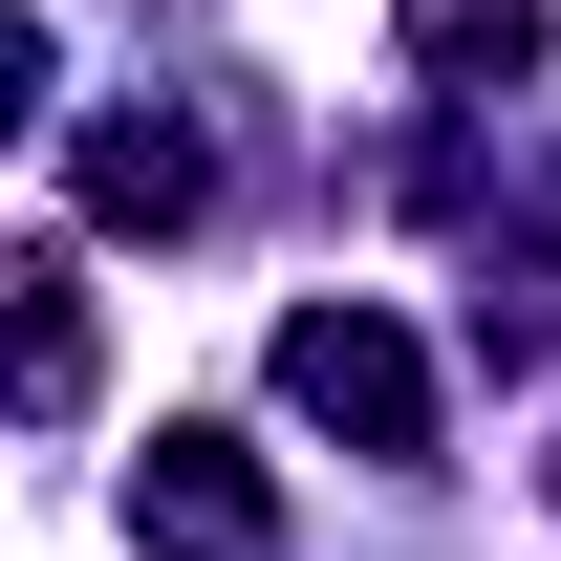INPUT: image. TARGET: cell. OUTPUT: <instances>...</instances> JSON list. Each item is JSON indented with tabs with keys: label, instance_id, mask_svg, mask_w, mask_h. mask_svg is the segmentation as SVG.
<instances>
[{
	"label": "cell",
	"instance_id": "obj_1",
	"mask_svg": "<svg viewBox=\"0 0 561 561\" xmlns=\"http://www.w3.org/2000/svg\"><path fill=\"white\" fill-rule=\"evenodd\" d=\"M280 411L346 432V454H432V367H411L389 302H302V324H280Z\"/></svg>",
	"mask_w": 561,
	"mask_h": 561
},
{
	"label": "cell",
	"instance_id": "obj_2",
	"mask_svg": "<svg viewBox=\"0 0 561 561\" xmlns=\"http://www.w3.org/2000/svg\"><path fill=\"white\" fill-rule=\"evenodd\" d=\"M130 540H151V561H260V540H280V496L238 476L216 432H173V454L130 476Z\"/></svg>",
	"mask_w": 561,
	"mask_h": 561
},
{
	"label": "cell",
	"instance_id": "obj_3",
	"mask_svg": "<svg viewBox=\"0 0 561 561\" xmlns=\"http://www.w3.org/2000/svg\"><path fill=\"white\" fill-rule=\"evenodd\" d=\"M195 195H216V151L173 130V108H108V130H87V216H108V238H173Z\"/></svg>",
	"mask_w": 561,
	"mask_h": 561
},
{
	"label": "cell",
	"instance_id": "obj_4",
	"mask_svg": "<svg viewBox=\"0 0 561 561\" xmlns=\"http://www.w3.org/2000/svg\"><path fill=\"white\" fill-rule=\"evenodd\" d=\"M411 66L432 87H540V0H411Z\"/></svg>",
	"mask_w": 561,
	"mask_h": 561
},
{
	"label": "cell",
	"instance_id": "obj_5",
	"mask_svg": "<svg viewBox=\"0 0 561 561\" xmlns=\"http://www.w3.org/2000/svg\"><path fill=\"white\" fill-rule=\"evenodd\" d=\"M22 411H87V302L66 280H22Z\"/></svg>",
	"mask_w": 561,
	"mask_h": 561
}]
</instances>
